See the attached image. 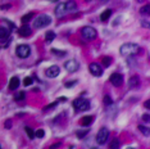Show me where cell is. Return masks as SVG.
<instances>
[{
  "instance_id": "31",
  "label": "cell",
  "mask_w": 150,
  "mask_h": 149,
  "mask_svg": "<svg viewBox=\"0 0 150 149\" xmlns=\"http://www.w3.org/2000/svg\"><path fill=\"white\" fill-rule=\"evenodd\" d=\"M76 82H77L76 80H73V81H68V82L64 84V86H66V87H72V86L76 85Z\"/></svg>"
},
{
  "instance_id": "4",
  "label": "cell",
  "mask_w": 150,
  "mask_h": 149,
  "mask_svg": "<svg viewBox=\"0 0 150 149\" xmlns=\"http://www.w3.org/2000/svg\"><path fill=\"white\" fill-rule=\"evenodd\" d=\"M81 33H82V36L85 37V39H87V40H94V39H96V36H98L96 30H95L94 27H91V26L82 27Z\"/></svg>"
},
{
  "instance_id": "36",
  "label": "cell",
  "mask_w": 150,
  "mask_h": 149,
  "mask_svg": "<svg viewBox=\"0 0 150 149\" xmlns=\"http://www.w3.org/2000/svg\"><path fill=\"white\" fill-rule=\"evenodd\" d=\"M142 120H144L146 123H149V120H150V116H149V113H145L144 116H142Z\"/></svg>"
},
{
  "instance_id": "16",
  "label": "cell",
  "mask_w": 150,
  "mask_h": 149,
  "mask_svg": "<svg viewBox=\"0 0 150 149\" xmlns=\"http://www.w3.org/2000/svg\"><path fill=\"white\" fill-rule=\"evenodd\" d=\"M139 84H140V79L137 76H134V77H131L129 79V81H128V85H129V87H137L139 86Z\"/></svg>"
},
{
  "instance_id": "11",
  "label": "cell",
  "mask_w": 150,
  "mask_h": 149,
  "mask_svg": "<svg viewBox=\"0 0 150 149\" xmlns=\"http://www.w3.org/2000/svg\"><path fill=\"white\" fill-rule=\"evenodd\" d=\"M66 14H67L66 3H60V4H58L57 8H55V16L60 18V17H63V16H66Z\"/></svg>"
},
{
  "instance_id": "41",
  "label": "cell",
  "mask_w": 150,
  "mask_h": 149,
  "mask_svg": "<svg viewBox=\"0 0 150 149\" xmlns=\"http://www.w3.org/2000/svg\"><path fill=\"white\" fill-rule=\"evenodd\" d=\"M100 1H103V3H105V1H108V0H100Z\"/></svg>"
},
{
  "instance_id": "28",
  "label": "cell",
  "mask_w": 150,
  "mask_h": 149,
  "mask_svg": "<svg viewBox=\"0 0 150 149\" xmlns=\"http://www.w3.org/2000/svg\"><path fill=\"white\" fill-rule=\"evenodd\" d=\"M32 81H33L32 77H26V79L23 80V85H25V86H30L32 84Z\"/></svg>"
},
{
  "instance_id": "27",
  "label": "cell",
  "mask_w": 150,
  "mask_h": 149,
  "mask_svg": "<svg viewBox=\"0 0 150 149\" xmlns=\"http://www.w3.org/2000/svg\"><path fill=\"white\" fill-rule=\"evenodd\" d=\"M140 13H141V14H146V16H148L149 13H150V6H149V5L142 6V8L140 9Z\"/></svg>"
},
{
  "instance_id": "32",
  "label": "cell",
  "mask_w": 150,
  "mask_h": 149,
  "mask_svg": "<svg viewBox=\"0 0 150 149\" xmlns=\"http://www.w3.org/2000/svg\"><path fill=\"white\" fill-rule=\"evenodd\" d=\"M58 104V101H54L53 104H49V106H46L45 108H44V111H47V109H53V108H55Z\"/></svg>"
},
{
  "instance_id": "15",
  "label": "cell",
  "mask_w": 150,
  "mask_h": 149,
  "mask_svg": "<svg viewBox=\"0 0 150 149\" xmlns=\"http://www.w3.org/2000/svg\"><path fill=\"white\" fill-rule=\"evenodd\" d=\"M9 35H11V30H8V28H5V27L0 26V40L6 39Z\"/></svg>"
},
{
  "instance_id": "1",
  "label": "cell",
  "mask_w": 150,
  "mask_h": 149,
  "mask_svg": "<svg viewBox=\"0 0 150 149\" xmlns=\"http://www.w3.org/2000/svg\"><path fill=\"white\" fill-rule=\"evenodd\" d=\"M140 52V46L137 44H132V43H127V44H123L119 49V53L125 57H128V55H134V54H137Z\"/></svg>"
},
{
  "instance_id": "26",
  "label": "cell",
  "mask_w": 150,
  "mask_h": 149,
  "mask_svg": "<svg viewBox=\"0 0 150 149\" xmlns=\"http://www.w3.org/2000/svg\"><path fill=\"white\" fill-rule=\"evenodd\" d=\"M45 136V131L42 130V128H40V130H37L35 133V138H39V139H42Z\"/></svg>"
},
{
  "instance_id": "12",
  "label": "cell",
  "mask_w": 150,
  "mask_h": 149,
  "mask_svg": "<svg viewBox=\"0 0 150 149\" xmlns=\"http://www.w3.org/2000/svg\"><path fill=\"white\" fill-rule=\"evenodd\" d=\"M18 33H19V36H22V37H27V36H30L31 35V27L30 26H27L26 23L23 25L21 28L18 30Z\"/></svg>"
},
{
  "instance_id": "45",
  "label": "cell",
  "mask_w": 150,
  "mask_h": 149,
  "mask_svg": "<svg viewBox=\"0 0 150 149\" xmlns=\"http://www.w3.org/2000/svg\"><path fill=\"white\" fill-rule=\"evenodd\" d=\"M0 149H1V145H0Z\"/></svg>"
},
{
  "instance_id": "22",
  "label": "cell",
  "mask_w": 150,
  "mask_h": 149,
  "mask_svg": "<svg viewBox=\"0 0 150 149\" xmlns=\"http://www.w3.org/2000/svg\"><path fill=\"white\" fill-rule=\"evenodd\" d=\"M25 131H26L27 136H28L30 139H33V138H35V131H33L30 126H26V127H25Z\"/></svg>"
},
{
  "instance_id": "35",
  "label": "cell",
  "mask_w": 150,
  "mask_h": 149,
  "mask_svg": "<svg viewBox=\"0 0 150 149\" xmlns=\"http://www.w3.org/2000/svg\"><path fill=\"white\" fill-rule=\"evenodd\" d=\"M4 127H5V128H11V127H12V121H11V120H6Z\"/></svg>"
},
{
  "instance_id": "5",
  "label": "cell",
  "mask_w": 150,
  "mask_h": 149,
  "mask_svg": "<svg viewBox=\"0 0 150 149\" xmlns=\"http://www.w3.org/2000/svg\"><path fill=\"white\" fill-rule=\"evenodd\" d=\"M16 54L19 57V58H27V57H30V54H31V49H30L28 45H25V44H22V45H18L16 48Z\"/></svg>"
},
{
  "instance_id": "30",
  "label": "cell",
  "mask_w": 150,
  "mask_h": 149,
  "mask_svg": "<svg viewBox=\"0 0 150 149\" xmlns=\"http://www.w3.org/2000/svg\"><path fill=\"white\" fill-rule=\"evenodd\" d=\"M53 54H55V55H59V57H63L66 55V52H63V50H57V49H53L52 50Z\"/></svg>"
},
{
  "instance_id": "19",
  "label": "cell",
  "mask_w": 150,
  "mask_h": 149,
  "mask_svg": "<svg viewBox=\"0 0 150 149\" xmlns=\"http://www.w3.org/2000/svg\"><path fill=\"white\" fill-rule=\"evenodd\" d=\"M119 145H121V143H119V139L114 138L113 140L110 141V144H109V148H110V149H119Z\"/></svg>"
},
{
  "instance_id": "24",
  "label": "cell",
  "mask_w": 150,
  "mask_h": 149,
  "mask_svg": "<svg viewBox=\"0 0 150 149\" xmlns=\"http://www.w3.org/2000/svg\"><path fill=\"white\" fill-rule=\"evenodd\" d=\"M101 63H103L104 67H109L110 66V63H112V58L110 57H104V58L101 59Z\"/></svg>"
},
{
  "instance_id": "20",
  "label": "cell",
  "mask_w": 150,
  "mask_h": 149,
  "mask_svg": "<svg viewBox=\"0 0 150 149\" xmlns=\"http://www.w3.org/2000/svg\"><path fill=\"white\" fill-rule=\"evenodd\" d=\"M54 39H55V32L54 31H47L46 35H45V41L50 43V41H53Z\"/></svg>"
},
{
  "instance_id": "17",
  "label": "cell",
  "mask_w": 150,
  "mask_h": 149,
  "mask_svg": "<svg viewBox=\"0 0 150 149\" xmlns=\"http://www.w3.org/2000/svg\"><path fill=\"white\" fill-rule=\"evenodd\" d=\"M94 121V117L93 116H85L82 117V120H81V123L83 125V126H88V125H91Z\"/></svg>"
},
{
  "instance_id": "29",
  "label": "cell",
  "mask_w": 150,
  "mask_h": 149,
  "mask_svg": "<svg viewBox=\"0 0 150 149\" xmlns=\"http://www.w3.org/2000/svg\"><path fill=\"white\" fill-rule=\"evenodd\" d=\"M112 103H113L112 98L109 96V95H105V96H104V104H105V106H110Z\"/></svg>"
},
{
  "instance_id": "8",
  "label": "cell",
  "mask_w": 150,
  "mask_h": 149,
  "mask_svg": "<svg viewBox=\"0 0 150 149\" xmlns=\"http://www.w3.org/2000/svg\"><path fill=\"white\" fill-rule=\"evenodd\" d=\"M88 70H90L91 74L95 77H100L101 74H103V68H101V66L98 63H91L90 66H88Z\"/></svg>"
},
{
  "instance_id": "34",
  "label": "cell",
  "mask_w": 150,
  "mask_h": 149,
  "mask_svg": "<svg viewBox=\"0 0 150 149\" xmlns=\"http://www.w3.org/2000/svg\"><path fill=\"white\" fill-rule=\"evenodd\" d=\"M141 26L145 27V28H149V21H148V19H144V21H141Z\"/></svg>"
},
{
  "instance_id": "42",
  "label": "cell",
  "mask_w": 150,
  "mask_h": 149,
  "mask_svg": "<svg viewBox=\"0 0 150 149\" xmlns=\"http://www.w3.org/2000/svg\"><path fill=\"white\" fill-rule=\"evenodd\" d=\"M86 1H93V0H86Z\"/></svg>"
},
{
  "instance_id": "10",
  "label": "cell",
  "mask_w": 150,
  "mask_h": 149,
  "mask_svg": "<svg viewBox=\"0 0 150 149\" xmlns=\"http://www.w3.org/2000/svg\"><path fill=\"white\" fill-rule=\"evenodd\" d=\"M60 72V68L58 66H52V67H49V68L46 70V76L47 77H50V79H54V77H57L58 74H59Z\"/></svg>"
},
{
  "instance_id": "37",
  "label": "cell",
  "mask_w": 150,
  "mask_h": 149,
  "mask_svg": "<svg viewBox=\"0 0 150 149\" xmlns=\"http://www.w3.org/2000/svg\"><path fill=\"white\" fill-rule=\"evenodd\" d=\"M60 143H54L53 145H50V149H58V148H60Z\"/></svg>"
},
{
  "instance_id": "38",
  "label": "cell",
  "mask_w": 150,
  "mask_h": 149,
  "mask_svg": "<svg viewBox=\"0 0 150 149\" xmlns=\"http://www.w3.org/2000/svg\"><path fill=\"white\" fill-rule=\"evenodd\" d=\"M11 8H12L11 4H6V5H1V6H0V9H1V11H4V9H11Z\"/></svg>"
},
{
  "instance_id": "40",
  "label": "cell",
  "mask_w": 150,
  "mask_h": 149,
  "mask_svg": "<svg viewBox=\"0 0 150 149\" xmlns=\"http://www.w3.org/2000/svg\"><path fill=\"white\" fill-rule=\"evenodd\" d=\"M137 1H139V3H142V1H145V0H137Z\"/></svg>"
},
{
  "instance_id": "23",
  "label": "cell",
  "mask_w": 150,
  "mask_h": 149,
  "mask_svg": "<svg viewBox=\"0 0 150 149\" xmlns=\"http://www.w3.org/2000/svg\"><path fill=\"white\" fill-rule=\"evenodd\" d=\"M25 98H26L25 91H19V93H16L14 94V100H23Z\"/></svg>"
},
{
  "instance_id": "39",
  "label": "cell",
  "mask_w": 150,
  "mask_h": 149,
  "mask_svg": "<svg viewBox=\"0 0 150 149\" xmlns=\"http://www.w3.org/2000/svg\"><path fill=\"white\" fill-rule=\"evenodd\" d=\"M149 103H150V101H149V100H146V101H145V104H144L145 108H148V109L150 108V104H149Z\"/></svg>"
},
{
  "instance_id": "44",
  "label": "cell",
  "mask_w": 150,
  "mask_h": 149,
  "mask_svg": "<svg viewBox=\"0 0 150 149\" xmlns=\"http://www.w3.org/2000/svg\"><path fill=\"white\" fill-rule=\"evenodd\" d=\"M91 149H99V148H91Z\"/></svg>"
},
{
  "instance_id": "33",
  "label": "cell",
  "mask_w": 150,
  "mask_h": 149,
  "mask_svg": "<svg viewBox=\"0 0 150 149\" xmlns=\"http://www.w3.org/2000/svg\"><path fill=\"white\" fill-rule=\"evenodd\" d=\"M86 134H88V130H85V131H78V133H77V138H80V139H81V138H83Z\"/></svg>"
},
{
  "instance_id": "43",
  "label": "cell",
  "mask_w": 150,
  "mask_h": 149,
  "mask_svg": "<svg viewBox=\"0 0 150 149\" xmlns=\"http://www.w3.org/2000/svg\"><path fill=\"white\" fill-rule=\"evenodd\" d=\"M127 149H135V148H127Z\"/></svg>"
},
{
  "instance_id": "9",
  "label": "cell",
  "mask_w": 150,
  "mask_h": 149,
  "mask_svg": "<svg viewBox=\"0 0 150 149\" xmlns=\"http://www.w3.org/2000/svg\"><path fill=\"white\" fill-rule=\"evenodd\" d=\"M64 68H66L68 72H76V71L80 68V64H78L76 59H71V60H68V62H66Z\"/></svg>"
},
{
  "instance_id": "18",
  "label": "cell",
  "mask_w": 150,
  "mask_h": 149,
  "mask_svg": "<svg viewBox=\"0 0 150 149\" xmlns=\"http://www.w3.org/2000/svg\"><path fill=\"white\" fill-rule=\"evenodd\" d=\"M66 11H67V13L68 12H74L76 11V3L72 1V0H69L68 3H66Z\"/></svg>"
},
{
  "instance_id": "6",
  "label": "cell",
  "mask_w": 150,
  "mask_h": 149,
  "mask_svg": "<svg viewBox=\"0 0 150 149\" xmlns=\"http://www.w3.org/2000/svg\"><path fill=\"white\" fill-rule=\"evenodd\" d=\"M109 138V130L107 127H101L100 130H99V133L96 135V141L98 144H104L105 141L108 140Z\"/></svg>"
},
{
  "instance_id": "2",
  "label": "cell",
  "mask_w": 150,
  "mask_h": 149,
  "mask_svg": "<svg viewBox=\"0 0 150 149\" xmlns=\"http://www.w3.org/2000/svg\"><path fill=\"white\" fill-rule=\"evenodd\" d=\"M52 23V17L46 14H40L37 18L33 21V27L35 28H44V27L49 26Z\"/></svg>"
},
{
  "instance_id": "25",
  "label": "cell",
  "mask_w": 150,
  "mask_h": 149,
  "mask_svg": "<svg viewBox=\"0 0 150 149\" xmlns=\"http://www.w3.org/2000/svg\"><path fill=\"white\" fill-rule=\"evenodd\" d=\"M139 130H140V131H141V133H142V134H144V135H145V136H149V135H150V130H149V128H148V127L142 126V125H140V126H139Z\"/></svg>"
},
{
  "instance_id": "7",
  "label": "cell",
  "mask_w": 150,
  "mask_h": 149,
  "mask_svg": "<svg viewBox=\"0 0 150 149\" xmlns=\"http://www.w3.org/2000/svg\"><path fill=\"white\" fill-rule=\"evenodd\" d=\"M109 81L112 82V85L115 86V87H119L123 84V76L121 73L115 72V73H112L110 77H109Z\"/></svg>"
},
{
  "instance_id": "13",
  "label": "cell",
  "mask_w": 150,
  "mask_h": 149,
  "mask_svg": "<svg viewBox=\"0 0 150 149\" xmlns=\"http://www.w3.org/2000/svg\"><path fill=\"white\" fill-rule=\"evenodd\" d=\"M19 87V79L17 76L12 77L11 81H9V89L11 90H17Z\"/></svg>"
},
{
  "instance_id": "14",
  "label": "cell",
  "mask_w": 150,
  "mask_h": 149,
  "mask_svg": "<svg viewBox=\"0 0 150 149\" xmlns=\"http://www.w3.org/2000/svg\"><path fill=\"white\" fill-rule=\"evenodd\" d=\"M112 13H113V11H112V9H107V11H104L103 13H101V16H100V21H103V22H107L108 19L110 18Z\"/></svg>"
},
{
  "instance_id": "21",
  "label": "cell",
  "mask_w": 150,
  "mask_h": 149,
  "mask_svg": "<svg viewBox=\"0 0 150 149\" xmlns=\"http://www.w3.org/2000/svg\"><path fill=\"white\" fill-rule=\"evenodd\" d=\"M32 18H33V13H32V12H30V13H27V14H25V16L22 17L21 21H22L23 23H27L28 21H31Z\"/></svg>"
},
{
  "instance_id": "3",
  "label": "cell",
  "mask_w": 150,
  "mask_h": 149,
  "mask_svg": "<svg viewBox=\"0 0 150 149\" xmlns=\"http://www.w3.org/2000/svg\"><path fill=\"white\" fill-rule=\"evenodd\" d=\"M73 108L78 112H83L90 109V101L87 99H83V98H77V99L73 100Z\"/></svg>"
}]
</instances>
